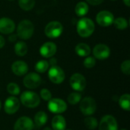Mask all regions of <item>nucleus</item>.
<instances>
[{"label": "nucleus", "instance_id": "obj_38", "mask_svg": "<svg viewBox=\"0 0 130 130\" xmlns=\"http://www.w3.org/2000/svg\"><path fill=\"white\" fill-rule=\"evenodd\" d=\"M43 130H53L51 128H50V127H45Z\"/></svg>", "mask_w": 130, "mask_h": 130}, {"label": "nucleus", "instance_id": "obj_15", "mask_svg": "<svg viewBox=\"0 0 130 130\" xmlns=\"http://www.w3.org/2000/svg\"><path fill=\"white\" fill-rule=\"evenodd\" d=\"M15 29L14 22L9 18L3 17L0 18V33L3 34H10Z\"/></svg>", "mask_w": 130, "mask_h": 130}, {"label": "nucleus", "instance_id": "obj_8", "mask_svg": "<svg viewBox=\"0 0 130 130\" xmlns=\"http://www.w3.org/2000/svg\"><path fill=\"white\" fill-rule=\"evenodd\" d=\"M69 84L75 91L80 92L85 89L87 82L83 75L80 73H74L69 79Z\"/></svg>", "mask_w": 130, "mask_h": 130}, {"label": "nucleus", "instance_id": "obj_24", "mask_svg": "<svg viewBox=\"0 0 130 130\" xmlns=\"http://www.w3.org/2000/svg\"><path fill=\"white\" fill-rule=\"evenodd\" d=\"M84 123L85 126L87 129L89 130H94L98 126V121L95 117L88 116V117H86L84 120Z\"/></svg>", "mask_w": 130, "mask_h": 130}, {"label": "nucleus", "instance_id": "obj_26", "mask_svg": "<svg viewBox=\"0 0 130 130\" xmlns=\"http://www.w3.org/2000/svg\"><path fill=\"white\" fill-rule=\"evenodd\" d=\"M18 5L24 11H30L35 5V0H18Z\"/></svg>", "mask_w": 130, "mask_h": 130}, {"label": "nucleus", "instance_id": "obj_17", "mask_svg": "<svg viewBox=\"0 0 130 130\" xmlns=\"http://www.w3.org/2000/svg\"><path fill=\"white\" fill-rule=\"evenodd\" d=\"M11 71L17 76H23L28 72V66L24 61L17 60L12 63Z\"/></svg>", "mask_w": 130, "mask_h": 130}, {"label": "nucleus", "instance_id": "obj_6", "mask_svg": "<svg viewBox=\"0 0 130 130\" xmlns=\"http://www.w3.org/2000/svg\"><path fill=\"white\" fill-rule=\"evenodd\" d=\"M48 77L49 79L56 85H59L62 84L66 78L65 72L63 69L58 66L57 65L53 66L49 69L48 71Z\"/></svg>", "mask_w": 130, "mask_h": 130}, {"label": "nucleus", "instance_id": "obj_39", "mask_svg": "<svg viewBox=\"0 0 130 130\" xmlns=\"http://www.w3.org/2000/svg\"><path fill=\"white\" fill-rule=\"evenodd\" d=\"M1 107H2V102H1V101H0V110H1Z\"/></svg>", "mask_w": 130, "mask_h": 130}, {"label": "nucleus", "instance_id": "obj_4", "mask_svg": "<svg viewBox=\"0 0 130 130\" xmlns=\"http://www.w3.org/2000/svg\"><path fill=\"white\" fill-rule=\"evenodd\" d=\"M79 109L82 114L85 116L93 115L97 110V103L91 97H85L80 101Z\"/></svg>", "mask_w": 130, "mask_h": 130}, {"label": "nucleus", "instance_id": "obj_12", "mask_svg": "<svg viewBox=\"0 0 130 130\" xmlns=\"http://www.w3.org/2000/svg\"><path fill=\"white\" fill-rule=\"evenodd\" d=\"M99 126V130H118V123L114 117L111 115H105L104 116Z\"/></svg>", "mask_w": 130, "mask_h": 130}, {"label": "nucleus", "instance_id": "obj_7", "mask_svg": "<svg viewBox=\"0 0 130 130\" xmlns=\"http://www.w3.org/2000/svg\"><path fill=\"white\" fill-rule=\"evenodd\" d=\"M48 110L54 114H61L67 110V104L60 98H51L48 101Z\"/></svg>", "mask_w": 130, "mask_h": 130}, {"label": "nucleus", "instance_id": "obj_21", "mask_svg": "<svg viewBox=\"0 0 130 130\" xmlns=\"http://www.w3.org/2000/svg\"><path fill=\"white\" fill-rule=\"evenodd\" d=\"M14 53L18 56H24L27 53V45L24 41H18L14 46Z\"/></svg>", "mask_w": 130, "mask_h": 130}, {"label": "nucleus", "instance_id": "obj_33", "mask_svg": "<svg viewBox=\"0 0 130 130\" xmlns=\"http://www.w3.org/2000/svg\"><path fill=\"white\" fill-rule=\"evenodd\" d=\"M104 1V0H86V2H87L88 4H90V5H94V6L101 4Z\"/></svg>", "mask_w": 130, "mask_h": 130}, {"label": "nucleus", "instance_id": "obj_36", "mask_svg": "<svg viewBox=\"0 0 130 130\" xmlns=\"http://www.w3.org/2000/svg\"><path fill=\"white\" fill-rule=\"evenodd\" d=\"M5 40L2 35H0V49L2 48L5 46Z\"/></svg>", "mask_w": 130, "mask_h": 130}, {"label": "nucleus", "instance_id": "obj_30", "mask_svg": "<svg viewBox=\"0 0 130 130\" xmlns=\"http://www.w3.org/2000/svg\"><path fill=\"white\" fill-rule=\"evenodd\" d=\"M84 66L87 69H91L93 68L96 64V59L95 58L92 56H86V58L84 60Z\"/></svg>", "mask_w": 130, "mask_h": 130}, {"label": "nucleus", "instance_id": "obj_31", "mask_svg": "<svg viewBox=\"0 0 130 130\" xmlns=\"http://www.w3.org/2000/svg\"><path fill=\"white\" fill-rule=\"evenodd\" d=\"M40 96L43 101H49L52 98V93L47 88H43L40 92Z\"/></svg>", "mask_w": 130, "mask_h": 130}, {"label": "nucleus", "instance_id": "obj_22", "mask_svg": "<svg viewBox=\"0 0 130 130\" xmlns=\"http://www.w3.org/2000/svg\"><path fill=\"white\" fill-rule=\"evenodd\" d=\"M89 11V7L87 2H79L75 8V14L78 17H83L85 16Z\"/></svg>", "mask_w": 130, "mask_h": 130}, {"label": "nucleus", "instance_id": "obj_42", "mask_svg": "<svg viewBox=\"0 0 130 130\" xmlns=\"http://www.w3.org/2000/svg\"><path fill=\"white\" fill-rule=\"evenodd\" d=\"M110 1H117V0H110Z\"/></svg>", "mask_w": 130, "mask_h": 130}, {"label": "nucleus", "instance_id": "obj_19", "mask_svg": "<svg viewBox=\"0 0 130 130\" xmlns=\"http://www.w3.org/2000/svg\"><path fill=\"white\" fill-rule=\"evenodd\" d=\"M75 51L78 56L86 57L88 56L91 53V48L89 45L85 43H79L75 46Z\"/></svg>", "mask_w": 130, "mask_h": 130}, {"label": "nucleus", "instance_id": "obj_16", "mask_svg": "<svg viewBox=\"0 0 130 130\" xmlns=\"http://www.w3.org/2000/svg\"><path fill=\"white\" fill-rule=\"evenodd\" d=\"M57 51L56 45L53 42L44 43L40 48V53L44 58L53 57Z\"/></svg>", "mask_w": 130, "mask_h": 130}, {"label": "nucleus", "instance_id": "obj_5", "mask_svg": "<svg viewBox=\"0 0 130 130\" xmlns=\"http://www.w3.org/2000/svg\"><path fill=\"white\" fill-rule=\"evenodd\" d=\"M63 32V26L59 21H53L49 22L44 29L46 36L51 39L58 38L62 35Z\"/></svg>", "mask_w": 130, "mask_h": 130}, {"label": "nucleus", "instance_id": "obj_2", "mask_svg": "<svg viewBox=\"0 0 130 130\" xmlns=\"http://www.w3.org/2000/svg\"><path fill=\"white\" fill-rule=\"evenodd\" d=\"M20 102L27 108H36L40 104V98L36 92L25 91L21 94Z\"/></svg>", "mask_w": 130, "mask_h": 130}, {"label": "nucleus", "instance_id": "obj_40", "mask_svg": "<svg viewBox=\"0 0 130 130\" xmlns=\"http://www.w3.org/2000/svg\"><path fill=\"white\" fill-rule=\"evenodd\" d=\"M8 1H11V2H12V1H14V0H8Z\"/></svg>", "mask_w": 130, "mask_h": 130}, {"label": "nucleus", "instance_id": "obj_41", "mask_svg": "<svg viewBox=\"0 0 130 130\" xmlns=\"http://www.w3.org/2000/svg\"><path fill=\"white\" fill-rule=\"evenodd\" d=\"M120 130H127V129H120Z\"/></svg>", "mask_w": 130, "mask_h": 130}, {"label": "nucleus", "instance_id": "obj_11", "mask_svg": "<svg viewBox=\"0 0 130 130\" xmlns=\"http://www.w3.org/2000/svg\"><path fill=\"white\" fill-rule=\"evenodd\" d=\"M21 102L15 96H10L6 98L4 104V110L8 115L14 114L20 108Z\"/></svg>", "mask_w": 130, "mask_h": 130}, {"label": "nucleus", "instance_id": "obj_20", "mask_svg": "<svg viewBox=\"0 0 130 130\" xmlns=\"http://www.w3.org/2000/svg\"><path fill=\"white\" fill-rule=\"evenodd\" d=\"M47 120H48L47 114L44 111H39L35 114L34 121V124L37 127H42L46 123Z\"/></svg>", "mask_w": 130, "mask_h": 130}, {"label": "nucleus", "instance_id": "obj_3", "mask_svg": "<svg viewBox=\"0 0 130 130\" xmlns=\"http://www.w3.org/2000/svg\"><path fill=\"white\" fill-rule=\"evenodd\" d=\"M34 32V26L29 20H22L17 27V36L21 40L30 39Z\"/></svg>", "mask_w": 130, "mask_h": 130}, {"label": "nucleus", "instance_id": "obj_9", "mask_svg": "<svg viewBox=\"0 0 130 130\" xmlns=\"http://www.w3.org/2000/svg\"><path fill=\"white\" fill-rule=\"evenodd\" d=\"M41 82V77L37 72H30L26 74L23 79L24 85L28 89H36L40 85Z\"/></svg>", "mask_w": 130, "mask_h": 130}, {"label": "nucleus", "instance_id": "obj_14", "mask_svg": "<svg viewBox=\"0 0 130 130\" xmlns=\"http://www.w3.org/2000/svg\"><path fill=\"white\" fill-rule=\"evenodd\" d=\"M34 126L33 120L29 117L24 116L16 120L14 125V130H33Z\"/></svg>", "mask_w": 130, "mask_h": 130}, {"label": "nucleus", "instance_id": "obj_34", "mask_svg": "<svg viewBox=\"0 0 130 130\" xmlns=\"http://www.w3.org/2000/svg\"><path fill=\"white\" fill-rule=\"evenodd\" d=\"M10 34L11 35L8 37L9 41L10 42H14V41H16L17 40V37H18L17 34Z\"/></svg>", "mask_w": 130, "mask_h": 130}, {"label": "nucleus", "instance_id": "obj_43", "mask_svg": "<svg viewBox=\"0 0 130 130\" xmlns=\"http://www.w3.org/2000/svg\"><path fill=\"white\" fill-rule=\"evenodd\" d=\"M66 130H72V129H66Z\"/></svg>", "mask_w": 130, "mask_h": 130}, {"label": "nucleus", "instance_id": "obj_28", "mask_svg": "<svg viewBox=\"0 0 130 130\" xmlns=\"http://www.w3.org/2000/svg\"><path fill=\"white\" fill-rule=\"evenodd\" d=\"M81 100H82V94L77 91L69 94V96L67 97L68 102L72 105H75V104H78Z\"/></svg>", "mask_w": 130, "mask_h": 130}, {"label": "nucleus", "instance_id": "obj_23", "mask_svg": "<svg viewBox=\"0 0 130 130\" xmlns=\"http://www.w3.org/2000/svg\"><path fill=\"white\" fill-rule=\"evenodd\" d=\"M120 107L126 111H129L130 110V95L129 94H123L118 101Z\"/></svg>", "mask_w": 130, "mask_h": 130}, {"label": "nucleus", "instance_id": "obj_25", "mask_svg": "<svg viewBox=\"0 0 130 130\" xmlns=\"http://www.w3.org/2000/svg\"><path fill=\"white\" fill-rule=\"evenodd\" d=\"M50 67V64L46 60H40L35 65V70L37 73H44L46 72Z\"/></svg>", "mask_w": 130, "mask_h": 130}, {"label": "nucleus", "instance_id": "obj_10", "mask_svg": "<svg viewBox=\"0 0 130 130\" xmlns=\"http://www.w3.org/2000/svg\"><path fill=\"white\" fill-rule=\"evenodd\" d=\"M113 21L114 15L112 12L107 10L101 11L96 16V21L101 27H109L113 24Z\"/></svg>", "mask_w": 130, "mask_h": 130}, {"label": "nucleus", "instance_id": "obj_35", "mask_svg": "<svg viewBox=\"0 0 130 130\" xmlns=\"http://www.w3.org/2000/svg\"><path fill=\"white\" fill-rule=\"evenodd\" d=\"M51 59H50V62H49V64L50 65H51V66H56V63H57V59H55V58H53V57H50Z\"/></svg>", "mask_w": 130, "mask_h": 130}, {"label": "nucleus", "instance_id": "obj_37", "mask_svg": "<svg viewBox=\"0 0 130 130\" xmlns=\"http://www.w3.org/2000/svg\"><path fill=\"white\" fill-rule=\"evenodd\" d=\"M124 4L127 6V7H129L130 6V0H123Z\"/></svg>", "mask_w": 130, "mask_h": 130}, {"label": "nucleus", "instance_id": "obj_32", "mask_svg": "<svg viewBox=\"0 0 130 130\" xmlns=\"http://www.w3.org/2000/svg\"><path fill=\"white\" fill-rule=\"evenodd\" d=\"M121 71L123 74L126 75H130V60L129 59H126L125 61H123L121 64Z\"/></svg>", "mask_w": 130, "mask_h": 130}, {"label": "nucleus", "instance_id": "obj_13", "mask_svg": "<svg viewBox=\"0 0 130 130\" xmlns=\"http://www.w3.org/2000/svg\"><path fill=\"white\" fill-rule=\"evenodd\" d=\"M92 53H93L94 58L100 59V60H104L110 56V49L106 44L99 43V44H97L94 47Z\"/></svg>", "mask_w": 130, "mask_h": 130}, {"label": "nucleus", "instance_id": "obj_1", "mask_svg": "<svg viewBox=\"0 0 130 130\" xmlns=\"http://www.w3.org/2000/svg\"><path fill=\"white\" fill-rule=\"evenodd\" d=\"M76 29L78 34L83 37L87 38L92 35L94 31L95 25L94 21L88 18H82L77 23Z\"/></svg>", "mask_w": 130, "mask_h": 130}, {"label": "nucleus", "instance_id": "obj_29", "mask_svg": "<svg viewBox=\"0 0 130 130\" xmlns=\"http://www.w3.org/2000/svg\"><path fill=\"white\" fill-rule=\"evenodd\" d=\"M7 91L11 96H17L20 94V88L18 84L14 82H10L7 85Z\"/></svg>", "mask_w": 130, "mask_h": 130}, {"label": "nucleus", "instance_id": "obj_18", "mask_svg": "<svg viewBox=\"0 0 130 130\" xmlns=\"http://www.w3.org/2000/svg\"><path fill=\"white\" fill-rule=\"evenodd\" d=\"M51 126L53 130H66V121L65 117L60 114H56L52 119Z\"/></svg>", "mask_w": 130, "mask_h": 130}, {"label": "nucleus", "instance_id": "obj_27", "mask_svg": "<svg viewBox=\"0 0 130 130\" xmlns=\"http://www.w3.org/2000/svg\"><path fill=\"white\" fill-rule=\"evenodd\" d=\"M113 25L117 29L119 30H125L128 27V21L125 18L123 17H119L117 18H114L113 21Z\"/></svg>", "mask_w": 130, "mask_h": 130}]
</instances>
